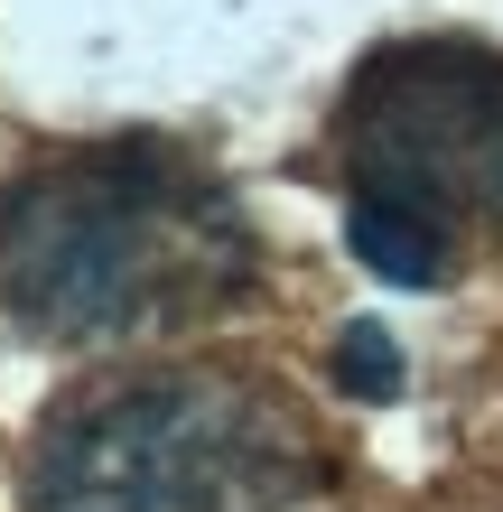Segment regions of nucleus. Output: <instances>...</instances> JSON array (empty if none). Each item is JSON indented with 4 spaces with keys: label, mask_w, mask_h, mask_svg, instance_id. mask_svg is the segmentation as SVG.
I'll list each match as a JSON object with an SVG mask.
<instances>
[{
    "label": "nucleus",
    "mask_w": 503,
    "mask_h": 512,
    "mask_svg": "<svg viewBox=\"0 0 503 512\" xmlns=\"http://www.w3.org/2000/svg\"><path fill=\"white\" fill-rule=\"evenodd\" d=\"M252 224L168 140H94L0 196V308L47 345H131L252 289Z\"/></svg>",
    "instance_id": "f257e3e1"
},
{
    "label": "nucleus",
    "mask_w": 503,
    "mask_h": 512,
    "mask_svg": "<svg viewBox=\"0 0 503 512\" xmlns=\"http://www.w3.org/2000/svg\"><path fill=\"white\" fill-rule=\"evenodd\" d=\"M308 438L243 382H112L28 457V512H289Z\"/></svg>",
    "instance_id": "f03ea898"
},
{
    "label": "nucleus",
    "mask_w": 503,
    "mask_h": 512,
    "mask_svg": "<svg viewBox=\"0 0 503 512\" xmlns=\"http://www.w3.org/2000/svg\"><path fill=\"white\" fill-rule=\"evenodd\" d=\"M345 159L354 187L503 224V56L466 38L382 47L345 94Z\"/></svg>",
    "instance_id": "7ed1b4c3"
},
{
    "label": "nucleus",
    "mask_w": 503,
    "mask_h": 512,
    "mask_svg": "<svg viewBox=\"0 0 503 512\" xmlns=\"http://www.w3.org/2000/svg\"><path fill=\"white\" fill-rule=\"evenodd\" d=\"M345 243H354V261H364L373 280H392V289H438V280H448V261H457V224L429 215V205H410V196L354 187V196H345Z\"/></svg>",
    "instance_id": "20e7f679"
},
{
    "label": "nucleus",
    "mask_w": 503,
    "mask_h": 512,
    "mask_svg": "<svg viewBox=\"0 0 503 512\" xmlns=\"http://www.w3.org/2000/svg\"><path fill=\"white\" fill-rule=\"evenodd\" d=\"M401 336L392 326H373V317H354L345 336H336V382L354 391V401H401Z\"/></svg>",
    "instance_id": "39448f33"
}]
</instances>
